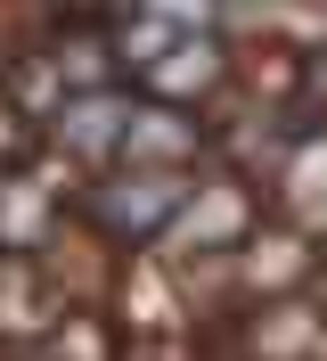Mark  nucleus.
Masks as SVG:
<instances>
[{"instance_id":"nucleus-2","label":"nucleus","mask_w":327,"mask_h":361,"mask_svg":"<svg viewBox=\"0 0 327 361\" xmlns=\"http://www.w3.org/2000/svg\"><path fill=\"white\" fill-rule=\"evenodd\" d=\"M245 230H254V205H245L238 180H196V197L180 205L172 238H196V247H254Z\"/></svg>"},{"instance_id":"nucleus-1","label":"nucleus","mask_w":327,"mask_h":361,"mask_svg":"<svg viewBox=\"0 0 327 361\" xmlns=\"http://www.w3.org/2000/svg\"><path fill=\"white\" fill-rule=\"evenodd\" d=\"M188 197H196V173H180V164H123V173L90 180L82 197H74V214L107 247H155V238H172Z\"/></svg>"},{"instance_id":"nucleus-4","label":"nucleus","mask_w":327,"mask_h":361,"mask_svg":"<svg viewBox=\"0 0 327 361\" xmlns=\"http://www.w3.org/2000/svg\"><path fill=\"white\" fill-rule=\"evenodd\" d=\"M123 132H131V107L107 90H82L58 107V148H74V157H123Z\"/></svg>"},{"instance_id":"nucleus-7","label":"nucleus","mask_w":327,"mask_h":361,"mask_svg":"<svg viewBox=\"0 0 327 361\" xmlns=\"http://www.w3.org/2000/svg\"><path fill=\"white\" fill-rule=\"evenodd\" d=\"M0 82H8V74H0Z\"/></svg>"},{"instance_id":"nucleus-6","label":"nucleus","mask_w":327,"mask_h":361,"mask_svg":"<svg viewBox=\"0 0 327 361\" xmlns=\"http://www.w3.org/2000/svg\"><path fill=\"white\" fill-rule=\"evenodd\" d=\"M188 157H196V123H180V107H131L123 164H180L188 173Z\"/></svg>"},{"instance_id":"nucleus-3","label":"nucleus","mask_w":327,"mask_h":361,"mask_svg":"<svg viewBox=\"0 0 327 361\" xmlns=\"http://www.w3.org/2000/svg\"><path fill=\"white\" fill-rule=\"evenodd\" d=\"M49 222H58V189L41 173H0V247L8 255L49 247Z\"/></svg>"},{"instance_id":"nucleus-5","label":"nucleus","mask_w":327,"mask_h":361,"mask_svg":"<svg viewBox=\"0 0 327 361\" xmlns=\"http://www.w3.org/2000/svg\"><path fill=\"white\" fill-rule=\"evenodd\" d=\"M148 90H155V107H172L180 90H205V82H221V42H205V33H180L172 49H155L148 66Z\"/></svg>"}]
</instances>
